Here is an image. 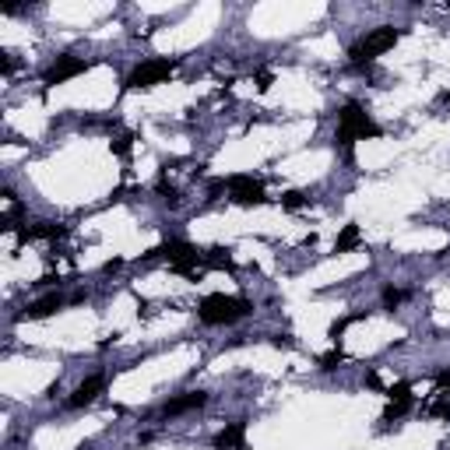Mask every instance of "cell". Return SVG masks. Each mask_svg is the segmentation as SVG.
<instances>
[{
	"mask_svg": "<svg viewBox=\"0 0 450 450\" xmlns=\"http://www.w3.org/2000/svg\"><path fill=\"white\" fill-rule=\"evenodd\" d=\"M247 313H254V303H250V299H243V296H222V292L204 296L201 306H197V317H201L204 324H211V327L232 324V320H240V317H247Z\"/></svg>",
	"mask_w": 450,
	"mask_h": 450,
	"instance_id": "cell-1",
	"label": "cell"
},
{
	"mask_svg": "<svg viewBox=\"0 0 450 450\" xmlns=\"http://www.w3.org/2000/svg\"><path fill=\"white\" fill-rule=\"evenodd\" d=\"M366 137H380V127L362 113L359 102H345V109L338 113V145L352 155V145Z\"/></svg>",
	"mask_w": 450,
	"mask_h": 450,
	"instance_id": "cell-2",
	"label": "cell"
},
{
	"mask_svg": "<svg viewBox=\"0 0 450 450\" xmlns=\"http://www.w3.org/2000/svg\"><path fill=\"white\" fill-rule=\"evenodd\" d=\"M401 39V28H390V25H380V28H373L366 39H359L352 50H349V57H352V64H369V60H376V57H383L387 50H394V43Z\"/></svg>",
	"mask_w": 450,
	"mask_h": 450,
	"instance_id": "cell-3",
	"label": "cell"
},
{
	"mask_svg": "<svg viewBox=\"0 0 450 450\" xmlns=\"http://www.w3.org/2000/svg\"><path fill=\"white\" fill-rule=\"evenodd\" d=\"M152 257H166L169 268L186 274V278H197V264H204V254H201L197 247L183 243V240H169V243L155 247V250L148 254V261H152Z\"/></svg>",
	"mask_w": 450,
	"mask_h": 450,
	"instance_id": "cell-4",
	"label": "cell"
},
{
	"mask_svg": "<svg viewBox=\"0 0 450 450\" xmlns=\"http://www.w3.org/2000/svg\"><path fill=\"white\" fill-rule=\"evenodd\" d=\"M173 71H176V60H145V64H137L130 71L127 89H155V85L169 81Z\"/></svg>",
	"mask_w": 450,
	"mask_h": 450,
	"instance_id": "cell-5",
	"label": "cell"
},
{
	"mask_svg": "<svg viewBox=\"0 0 450 450\" xmlns=\"http://www.w3.org/2000/svg\"><path fill=\"white\" fill-rule=\"evenodd\" d=\"M225 186H229V201L240 204V208H261V204H268L264 186L254 180V176H232Z\"/></svg>",
	"mask_w": 450,
	"mask_h": 450,
	"instance_id": "cell-6",
	"label": "cell"
},
{
	"mask_svg": "<svg viewBox=\"0 0 450 450\" xmlns=\"http://www.w3.org/2000/svg\"><path fill=\"white\" fill-rule=\"evenodd\" d=\"M85 71H89V64L81 57H57V64L46 71V85H64V81H71Z\"/></svg>",
	"mask_w": 450,
	"mask_h": 450,
	"instance_id": "cell-7",
	"label": "cell"
},
{
	"mask_svg": "<svg viewBox=\"0 0 450 450\" xmlns=\"http://www.w3.org/2000/svg\"><path fill=\"white\" fill-rule=\"evenodd\" d=\"M215 450H247V422H229L215 437Z\"/></svg>",
	"mask_w": 450,
	"mask_h": 450,
	"instance_id": "cell-8",
	"label": "cell"
},
{
	"mask_svg": "<svg viewBox=\"0 0 450 450\" xmlns=\"http://www.w3.org/2000/svg\"><path fill=\"white\" fill-rule=\"evenodd\" d=\"M102 383H106L102 373H95V376H89V380H81V383L74 387V394H71V408H85V405H91V401L99 398Z\"/></svg>",
	"mask_w": 450,
	"mask_h": 450,
	"instance_id": "cell-9",
	"label": "cell"
},
{
	"mask_svg": "<svg viewBox=\"0 0 450 450\" xmlns=\"http://www.w3.org/2000/svg\"><path fill=\"white\" fill-rule=\"evenodd\" d=\"M60 306H64V299H60L57 292H50V296H43V299L28 303L21 317H25V320H43V317H53V313H57Z\"/></svg>",
	"mask_w": 450,
	"mask_h": 450,
	"instance_id": "cell-10",
	"label": "cell"
},
{
	"mask_svg": "<svg viewBox=\"0 0 450 450\" xmlns=\"http://www.w3.org/2000/svg\"><path fill=\"white\" fill-rule=\"evenodd\" d=\"M208 405V394L204 390H190V394H183V398H173L166 408H162V415H183V412H193V408H204Z\"/></svg>",
	"mask_w": 450,
	"mask_h": 450,
	"instance_id": "cell-11",
	"label": "cell"
},
{
	"mask_svg": "<svg viewBox=\"0 0 450 450\" xmlns=\"http://www.w3.org/2000/svg\"><path fill=\"white\" fill-rule=\"evenodd\" d=\"M67 229L64 225H53V222H35L28 229H21V240H60Z\"/></svg>",
	"mask_w": 450,
	"mask_h": 450,
	"instance_id": "cell-12",
	"label": "cell"
},
{
	"mask_svg": "<svg viewBox=\"0 0 450 450\" xmlns=\"http://www.w3.org/2000/svg\"><path fill=\"white\" fill-rule=\"evenodd\" d=\"M359 243H362V232H359V225L352 222V225H345L342 236L334 240V254H349V250H356Z\"/></svg>",
	"mask_w": 450,
	"mask_h": 450,
	"instance_id": "cell-13",
	"label": "cell"
},
{
	"mask_svg": "<svg viewBox=\"0 0 450 450\" xmlns=\"http://www.w3.org/2000/svg\"><path fill=\"white\" fill-rule=\"evenodd\" d=\"M204 264L215 271H232L236 268V261L229 257V250H222V247H211V250H204Z\"/></svg>",
	"mask_w": 450,
	"mask_h": 450,
	"instance_id": "cell-14",
	"label": "cell"
},
{
	"mask_svg": "<svg viewBox=\"0 0 450 450\" xmlns=\"http://www.w3.org/2000/svg\"><path fill=\"white\" fill-rule=\"evenodd\" d=\"M362 317H366V313H352V317H342V320H334V324H331V331H327V338L338 345V342H342V334H345V331H349L356 320H362Z\"/></svg>",
	"mask_w": 450,
	"mask_h": 450,
	"instance_id": "cell-15",
	"label": "cell"
},
{
	"mask_svg": "<svg viewBox=\"0 0 450 450\" xmlns=\"http://www.w3.org/2000/svg\"><path fill=\"white\" fill-rule=\"evenodd\" d=\"M306 201H310V197H306L303 190H288V193L281 197V208H285V211H299V208H306Z\"/></svg>",
	"mask_w": 450,
	"mask_h": 450,
	"instance_id": "cell-16",
	"label": "cell"
},
{
	"mask_svg": "<svg viewBox=\"0 0 450 450\" xmlns=\"http://www.w3.org/2000/svg\"><path fill=\"white\" fill-rule=\"evenodd\" d=\"M130 141H134L130 134H116V137L109 141V148H113V152H116L120 159H127V155H130Z\"/></svg>",
	"mask_w": 450,
	"mask_h": 450,
	"instance_id": "cell-17",
	"label": "cell"
},
{
	"mask_svg": "<svg viewBox=\"0 0 450 450\" xmlns=\"http://www.w3.org/2000/svg\"><path fill=\"white\" fill-rule=\"evenodd\" d=\"M408 408H412V401H390V405H387V412H383V422H394V419H401Z\"/></svg>",
	"mask_w": 450,
	"mask_h": 450,
	"instance_id": "cell-18",
	"label": "cell"
},
{
	"mask_svg": "<svg viewBox=\"0 0 450 450\" xmlns=\"http://www.w3.org/2000/svg\"><path fill=\"white\" fill-rule=\"evenodd\" d=\"M387 398H390V401H412V383H405V380L394 383V387L387 390Z\"/></svg>",
	"mask_w": 450,
	"mask_h": 450,
	"instance_id": "cell-19",
	"label": "cell"
},
{
	"mask_svg": "<svg viewBox=\"0 0 450 450\" xmlns=\"http://www.w3.org/2000/svg\"><path fill=\"white\" fill-rule=\"evenodd\" d=\"M342 362H345V352L342 349H331L327 356H320V369H338Z\"/></svg>",
	"mask_w": 450,
	"mask_h": 450,
	"instance_id": "cell-20",
	"label": "cell"
},
{
	"mask_svg": "<svg viewBox=\"0 0 450 450\" xmlns=\"http://www.w3.org/2000/svg\"><path fill=\"white\" fill-rule=\"evenodd\" d=\"M159 193H162V201H166V204H173V208L180 204V190H176V186H169L166 180H159Z\"/></svg>",
	"mask_w": 450,
	"mask_h": 450,
	"instance_id": "cell-21",
	"label": "cell"
},
{
	"mask_svg": "<svg viewBox=\"0 0 450 450\" xmlns=\"http://www.w3.org/2000/svg\"><path fill=\"white\" fill-rule=\"evenodd\" d=\"M401 299H405V292H401V288H394V285H387V288H383V306H387V310H394Z\"/></svg>",
	"mask_w": 450,
	"mask_h": 450,
	"instance_id": "cell-22",
	"label": "cell"
},
{
	"mask_svg": "<svg viewBox=\"0 0 450 450\" xmlns=\"http://www.w3.org/2000/svg\"><path fill=\"white\" fill-rule=\"evenodd\" d=\"M257 89H261V91L271 89V74H268V71H261V74H257Z\"/></svg>",
	"mask_w": 450,
	"mask_h": 450,
	"instance_id": "cell-23",
	"label": "cell"
},
{
	"mask_svg": "<svg viewBox=\"0 0 450 450\" xmlns=\"http://www.w3.org/2000/svg\"><path fill=\"white\" fill-rule=\"evenodd\" d=\"M366 387H373V390H380V376H376V373H366Z\"/></svg>",
	"mask_w": 450,
	"mask_h": 450,
	"instance_id": "cell-24",
	"label": "cell"
}]
</instances>
